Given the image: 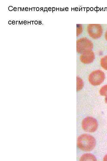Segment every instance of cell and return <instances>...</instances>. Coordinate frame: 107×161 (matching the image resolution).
I'll return each instance as SVG.
<instances>
[{
  "mask_svg": "<svg viewBox=\"0 0 107 161\" xmlns=\"http://www.w3.org/2000/svg\"><path fill=\"white\" fill-rule=\"evenodd\" d=\"M77 145L81 150L89 151L92 150L96 145L95 139L92 136L88 134H83L78 137Z\"/></svg>",
  "mask_w": 107,
  "mask_h": 161,
  "instance_id": "1",
  "label": "cell"
},
{
  "mask_svg": "<svg viewBox=\"0 0 107 161\" xmlns=\"http://www.w3.org/2000/svg\"><path fill=\"white\" fill-rule=\"evenodd\" d=\"M93 47L92 42L86 37H83L77 40L76 50L79 53L91 50Z\"/></svg>",
  "mask_w": 107,
  "mask_h": 161,
  "instance_id": "2",
  "label": "cell"
},
{
  "mask_svg": "<svg viewBox=\"0 0 107 161\" xmlns=\"http://www.w3.org/2000/svg\"><path fill=\"white\" fill-rule=\"evenodd\" d=\"M82 127L85 131L89 132H93L98 127V123L95 118L87 117L84 118L82 122Z\"/></svg>",
  "mask_w": 107,
  "mask_h": 161,
  "instance_id": "3",
  "label": "cell"
},
{
  "mask_svg": "<svg viewBox=\"0 0 107 161\" xmlns=\"http://www.w3.org/2000/svg\"><path fill=\"white\" fill-rule=\"evenodd\" d=\"M105 78L104 72L101 70H97L93 71L89 75V80L93 86H98L101 84Z\"/></svg>",
  "mask_w": 107,
  "mask_h": 161,
  "instance_id": "4",
  "label": "cell"
},
{
  "mask_svg": "<svg viewBox=\"0 0 107 161\" xmlns=\"http://www.w3.org/2000/svg\"><path fill=\"white\" fill-rule=\"evenodd\" d=\"M87 30L89 36L94 39L100 37L103 32V27L99 24H89L87 26Z\"/></svg>",
  "mask_w": 107,
  "mask_h": 161,
  "instance_id": "5",
  "label": "cell"
},
{
  "mask_svg": "<svg viewBox=\"0 0 107 161\" xmlns=\"http://www.w3.org/2000/svg\"><path fill=\"white\" fill-rule=\"evenodd\" d=\"M95 58L94 53L91 50L83 53L80 57V61L85 64H88L92 62Z\"/></svg>",
  "mask_w": 107,
  "mask_h": 161,
  "instance_id": "6",
  "label": "cell"
},
{
  "mask_svg": "<svg viewBox=\"0 0 107 161\" xmlns=\"http://www.w3.org/2000/svg\"><path fill=\"white\" fill-rule=\"evenodd\" d=\"M80 161H96L95 156L90 153H86L83 155L80 159Z\"/></svg>",
  "mask_w": 107,
  "mask_h": 161,
  "instance_id": "7",
  "label": "cell"
},
{
  "mask_svg": "<svg viewBox=\"0 0 107 161\" xmlns=\"http://www.w3.org/2000/svg\"><path fill=\"white\" fill-rule=\"evenodd\" d=\"M100 94L103 96H105V101H107V85L102 86L100 90Z\"/></svg>",
  "mask_w": 107,
  "mask_h": 161,
  "instance_id": "8",
  "label": "cell"
},
{
  "mask_svg": "<svg viewBox=\"0 0 107 161\" xmlns=\"http://www.w3.org/2000/svg\"><path fill=\"white\" fill-rule=\"evenodd\" d=\"M101 67L104 69L107 70V55L102 57L100 61Z\"/></svg>",
  "mask_w": 107,
  "mask_h": 161,
  "instance_id": "9",
  "label": "cell"
},
{
  "mask_svg": "<svg viewBox=\"0 0 107 161\" xmlns=\"http://www.w3.org/2000/svg\"><path fill=\"white\" fill-rule=\"evenodd\" d=\"M77 91L81 90L84 86V83L82 80L78 76L77 77Z\"/></svg>",
  "mask_w": 107,
  "mask_h": 161,
  "instance_id": "10",
  "label": "cell"
},
{
  "mask_svg": "<svg viewBox=\"0 0 107 161\" xmlns=\"http://www.w3.org/2000/svg\"><path fill=\"white\" fill-rule=\"evenodd\" d=\"M83 31L82 27L81 24H77L76 35L78 36Z\"/></svg>",
  "mask_w": 107,
  "mask_h": 161,
  "instance_id": "11",
  "label": "cell"
},
{
  "mask_svg": "<svg viewBox=\"0 0 107 161\" xmlns=\"http://www.w3.org/2000/svg\"><path fill=\"white\" fill-rule=\"evenodd\" d=\"M13 9V7L12 6H10L8 7V10L10 11H12Z\"/></svg>",
  "mask_w": 107,
  "mask_h": 161,
  "instance_id": "12",
  "label": "cell"
},
{
  "mask_svg": "<svg viewBox=\"0 0 107 161\" xmlns=\"http://www.w3.org/2000/svg\"><path fill=\"white\" fill-rule=\"evenodd\" d=\"M103 161H107V154L105 155L103 158Z\"/></svg>",
  "mask_w": 107,
  "mask_h": 161,
  "instance_id": "13",
  "label": "cell"
},
{
  "mask_svg": "<svg viewBox=\"0 0 107 161\" xmlns=\"http://www.w3.org/2000/svg\"><path fill=\"white\" fill-rule=\"evenodd\" d=\"M105 39L107 41V30L106 31L105 34Z\"/></svg>",
  "mask_w": 107,
  "mask_h": 161,
  "instance_id": "14",
  "label": "cell"
},
{
  "mask_svg": "<svg viewBox=\"0 0 107 161\" xmlns=\"http://www.w3.org/2000/svg\"><path fill=\"white\" fill-rule=\"evenodd\" d=\"M46 11L47 12H48L47 8V7H45V9L43 11L44 12H45Z\"/></svg>",
  "mask_w": 107,
  "mask_h": 161,
  "instance_id": "15",
  "label": "cell"
},
{
  "mask_svg": "<svg viewBox=\"0 0 107 161\" xmlns=\"http://www.w3.org/2000/svg\"><path fill=\"white\" fill-rule=\"evenodd\" d=\"M25 10L26 11H27L29 10V8L28 7H26L25 9Z\"/></svg>",
  "mask_w": 107,
  "mask_h": 161,
  "instance_id": "16",
  "label": "cell"
},
{
  "mask_svg": "<svg viewBox=\"0 0 107 161\" xmlns=\"http://www.w3.org/2000/svg\"><path fill=\"white\" fill-rule=\"evenodd\" d=\"M19 21H16V24H20Z\"/></svg>",
  "mask_w": 107,
  "mask_h": 161,
  "instance_id": "17",
  "label": "cell"
},
{
  "mask_svg": "<svg viewBox=\"0 0 107 161\" xmlns=\"http://www.w3.org/2000/svg\"><path fill=\"white\" fill-rule=\"evenodd\" d=\"M13 10L15 11H17V8L16 7H14L13 8Z\"/></svg>",
  "mask_w": 107,
  "mask_h": 161,
  "instance_id": "18",
  "label": "cell"
},
{
  "mask_svg": "<svg viewBox=\"0 0 107 161\" xmlns=\"http://www.w3.org/2000/svg\"><path fill=\"white\" fill-rule=\"evenodd\" d=\"M8 24H12V21H9Z\"/></svg>",
  "mask_w": 107,
  "mask_h": 161,
  "instance_id": "19",
  "label": "cell"
},
{
  "mask_svg": "<svg viewBox=\"0 0 107 161\" xmlns=\"http://www.w3.org/2000/svg\"><path fill=\"white\" fill-rule=\"evenodd\" d=\"M34 23L35 24H38V21H34Z\"/></svg>",
  "mask_w": 107,
  "mask_h": 161,
  "instance_id": "20",
  "label": "cell"
},
{
  "mask_svg": "<svg viewBox=\"0 0 107 161\" xmlns=\"http://www.w3.org/2000/svg\"><path fill=\"white\" fill-rule=\"evenodd\" d=\"M29 11H32V8H30V7H29Z\"/></svg>",
  "mask_w": 107,
  "mask_h": 161,
  "instance_id": "21",
  "label": "cell"
},
{
  "mask_svg": "<svg viewBox=\"0 0 107 161\" xmlns=\"http://www.w3.org/2000/svg\"><path fill=\"white\" fill-rule=\"evenodd\" d=\"M23 24H27V21H23Z\"/></svg>",
  "mask_w": 107,
  "mask_h": 161,
  "instance_id": "22",
  "label": "cell"
},
{
  "mask_svg": "<svg viewBox=\"0 0 107 161\" xmlns=\"http://www.w3.org/2000/svg\"><path fill=\"white\" fill-rule=\"evenodd\" d=\"M36 10L37 11H38L39 10V8L38 7H37L36 8Z\"/></svg>",
  "mask_w": 107,
  "mask_h": 161,
  "instance_id": "23",
  "label": "cell"
},
{
  "mask_svg": "<svg viewBox=\"0 0 107 161\" xmlns=\"http://www.w3.org/2000/svg\"><path fill=\"white\" fill-rule=\"evenodd\" d=\"M18 11H21V7H18Z\"/></svg>",
  "mask_w": 107,
  "mask_h": 161,
  "instance_id": "24",
  "label": "cell"
},
{
  "mask_svg": "<svg viewBox=\"0 0 107 161\" xmlns=\"http://www.w3.org/2000/svg\"><path fill=\"white\" fill-rule=\"evenodd\" d=\"M42 24L41 21H39V24Z\"/></svg>",
  "mask_w": 107,
  "mask_h": 161,
  "instance_id": "25",
  "label": "cell"
},
{
  "mask_svg": "<svg viewBox=\"0 0 107 161\" xmlns=\"http://www.w3.org/2000/svg\"><path fill=\"white\" fill-rule=\"evenodd\" d=\"M21 11H23H23H24V7H23V9H22L21 8Z\"/></svg>",
  "mask_w": 107,
  "mask_h": 161,
  "instance_id": "26",
  "label": "cell"
},
{
  "mask_svg": "<svg viewBox=\"0 0 107 161\" xmlns=\"http://www.w3.org/2000/svg\"><path fill=\"white\" fill-rule=\"evenodd\" d=\"M48 10L49 11H51V7H49V8H48Z\"/></svg>",
  "mask_w": 107,
  "mask_h": 161,
  "instance_id": "27",
  "label": "cell"
},
{
  "mask_svg": "<svg viewBox=\"0 0 107 161\" xmlns=\"http://www.w3.org/2000/svg\"><path fill=\"white\" fill-rule=\"evenodd\" d=\"M29 23L30 24H31V21H30V22H29V21H28V24H29Z\"/></svg>",
  "mask_w": 107,
  "mask_h": 161,
  "instance_id": "28",
  "label": "cell"
},
{
  "mask_svg": "<svg viewBox=\"0 0 107 161\" xmlns=\"http://www.w3.org/2000/svg\"><path fill=\"white\" fill-rule=\"evenodd\" d=\"M43 7H41L40 8V11L41 10H43Z\"/></svg>",
  "mask_w": 107,
  "mask_h": 161,
  "instance_id": "29",
  "label": "cell"
},
{
  "mask_svg": "<svg viewBox=\"0 0 107 161\" xmlns=\"http://www.w3.org/2000/svg\"><path fill=\"white\" fill-rule=\"evenodd\" d=\"M55 10V8L54 7H53V10L54 11Z\"/></svg>",
  "mask_w": 107,
  "mask_h": 161,
  "instance_id": "30",
  "label": "cell"
},
{
  "mask_svg": "<svg viewBox=\"0 0 107 161\" xmlns=\"http://www.w3.org/2000/svg\"><path fill=\"white\" fill-rule=\"evenodd\" d=\"M32 8L34 9V11H35V9L36 8V7H32Z\"/></svg>",
  "mask_w": 107,
  "mask_h": 161,
  "instance_id": "31",
  "label": "cell"
},
{
  "mask_svg": "<svg viewBox=\"0 0 107 161\" xmlns=\"http://www.w3.org/2000/svg\"><path fill=\"white\" fill-rule=\"evenodd\" d=\"M15 22H12V24H15Z\"/></svg>",
  "mask_w": 107,
  "mask_h": 161,
  "instance_id": "32",
  "label": "cell"
},
{
  "mask_svg": "<svg viewBox=\"0 0 107 161\" xmlns=\"http://www.w3.org/2000/svg\"><path fill=\"white\" fill-rule=\"evenodd\" d=\"M12 22H15V21H12Z\"/></svg>",
  "mask_w": 107,
  "mask_h": 161,
  "instance_id": "33",
  "label": "cell"
},
{
  "mask_svg": "<svg viewBox=\"0 0 107 161\" xmlns=\"http://www.w3.org/2000/svg\"><path fill=\"white\" fill-rule=\"evenodd\" d=\"M106 102V103L107 104V101Z\"/></svg>",
  "mask_w": 107,
  "mask_h": 161,
  "instance_id": "34",
  "label": "cell"
}]
</instances>
